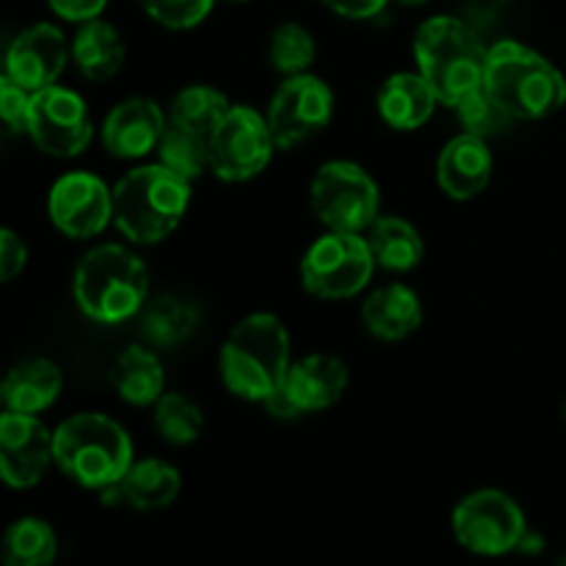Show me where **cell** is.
<instances>
[{"mask_svg":"<svg viewBox=\"0 0 566 566\" xmlns=\"http://www.w3.org/2000/svg\"><path fill=\"white\" fill-rule=\"evenodd\" d=\"M437 92L420 72H398L381 83L376 94L379 114L392 130H418L434 114Z\"/></svg>","mask_w":566,"mask_h":566,"instance_id":"obj_20","label":"cell"},{"mask_svg":"<svg viewBox=\"0 0 566 566\" xmlns=\"http://www.w3.org/2000/svg\"><path fill=\"white\" fill-rule=\"evenodd\" d=\"M321 3L346 20H370V17L381 14L390 0H321Z\"/></svg>","mask_w":566,"mask_h":566,"instance_id":"obj_37","label":"cell"},{"mask_svg":"<svg viewBox=\"0 0 566 566\" xmlns=\"http://www.w3.org/2000/svg\"><path fill=\"white\" fill-rule=\"evenodd\" d=\"M274 149L269 119L249 105H232L210 136V169L224 182H247L263 175Z\"/></svg>","mask_w":566,"mask_h":566,"instance_id":"obj_10","label":"cell"},{"mask_svg":"<svg viewBox=\"0 0 566 566\" xmlns=\"http://www.w3.org/2000/svg\"><path fill=\"white\" fill-rule=\"evenodd\" d=\"M453 536L475 556H506L517 551L528 531L523 509L501 490H479L464 495L453 509Z\"/></svg>","mask_w":566,"mask_h":566,"instance_id":"obj_9","label":"cell"},{"mask_svg":"<svg viewBox=\"0 0 566 566\" xmlns=\"http://www.w3.org/2000/svg\"><path fill=\"white\" fill-rule=\"evenodd\" d=\"M155 429L171 446H191L205 429V415L191 398L180 392H164L155 401Z\"/></svg>","mask_w":566,"mask_h":566,"instance_id":"obj_30","label":"cell"},{"mask_svg":"<svg viewBox=\"0 0 566 566\" xmlns=\"http://www.w3.org/2000/svg\"><path fill=\"white\" fill-rule=\"evenodd\" d=\"M111 381L122 401L130 407H155L166 387V374L155 352L144 346H130L116 357L111 368Z\"/></svg>","mask_w":566,"mask_h":566,"instance_id":"obj_24","label":"cell"},{"mask_svg":"<svg viewBox=\"0 0 566 566\" xmlns=\"http://www.w3.org/2000/svg\"><path fill=\"white\" fill-rule=\"evenodd\" d=\"M335 114V94L321 77L302 72L282 81L269 105V127L280 149H293L326 130Z\"/></svg>","mask_w":566,"mask_h":566,"instance_id":"obj_11","label":"cell"},{"mask_svg":"<svg viewBox=\"0 0 566 566\" xmlns=\"http://www.w3.org/2000/svg\"><path fill=\"white\" fill-rule=\"evenodd\" d=\"M492 169H495V160L486 147V138L459 133L442 147L440 158H437V182L448 197L464 202V199H473L486 191Z\"/></svg>","mask_w":566,"mask_h":566,"instance_id":"obj_17","label":"cell"},{"mask_svg":"<svg viewBox=\"0 0 566 566\" xmlns=\"http://www.w3.org/2000/svg\"><path fill=\"white\" fill-rule=\"evenodd\" d=\"M50 219L66 238H94L114 221V191L88 171H70L50 188Z\"/></svg>","mask_w":566,"mask_h":566,"instance_id":"obj_13","label":"cell"},{"mask_svg":"<svg viewBox=\"0 0 566 566\" xmlns=\"http://www.w3.org/2000/svg\"><path fill=\"white\" fill-rule=\"evenodd\" d=\"M169 114L149 97H130L116 105L103 122V147L116 158H142L164 138Z\"/></svg>","mask_w":566,"mask_h":566,"instance_id":"obj_16","label":"cell"},{"mask_svg":"<svg viewBox=\"0 0 566 566\" xmlns=\"http://www.w3.org/2000/svg\"><path fill=\"white\" fill-rule=\"evenodd\" d=\"M282 387L293 398V403L302 409V415L324 412V409L335 407L346 392L348 370L337 357L310 354V357L291 365Z\"/></svg>","mask_w":566,"mask_h":566,"instance_id":"obj_18","label":"cell"},{"mask_svg":"<svg viewBox=\"0 0 566 566\" xmlns=\"http://www.w3.org/2000/svg\"><path fill=\"white\" fill-rule=\"evenodd\" d=\"M486 55L473 25L459 17H431L415 33L418 72L431 83L440 103L457 105L479 86H484Z\"/></svg>","mask_w":566,"mask_h":566,"instance_id":"obj_4","label":"cell"},{"mask_svg":"<svg viewBox=\"0 0 566 566\" xmlns=\"http://www.w3.org/2000/svg\"><path fill=\"white\" fill-rule=\"evenodd\" d=\"M379 205L376 180L352 160H329L310 182V208L326 230L368 232L379 219Z\"/></svg>","mask_w":566,"mask_h":566,"instance_id":"obj_8","label":"cell"},{"mask_svg":"<svg viewBox=\"0 0 566 566\" xmlns=\"http://www.w3.org/2000/svg\"><path fill=\"white\" fill-rule=\"evenodd\" d=\"M368 243L379 269L403 274L423 263L426 243L418 227L398 216H379L368 230Z\"/></svg>","mask_w":566,"mask_h":566,"instance_id":"obj_23","label":"cell"},{"mask_svg":"<svg viewBox=\"0 0 566 566\" xmlns=\"http://www.w3.org/2000/svg\"><path fill=\"white\" fill-rule=\"evenodd\" d=\"M70 55L72 48H66L64 31L50 22H36L11 42L6 53V75L28 92H39L59 81Z\"/></svg>","mask_w":566,"mask_h":566,"instance_id":"obj_15","label":"cell"},{"mask_svg":"<svg viewBox=\"0 0 566 566\" xmlns=\"http://www.w3.org/2000/svg\"><path fill=\"white\" fill-rule=\"evenodd\" d=\"M180 473L169 462H164V459H142V462H133L125 479H122L125 506L136 509V512L169 509L180 497Z\"/></svg>","mask_w":566,"mask_h":566,"instance_id":"obj_25","label":"cell"},{"mask_svg":"<svg viewBox=\"0 0 566 566\" xmlns=\"http://www.w3.org/2000/svg\"><path fill=\"white\" fill-rule=\"evenodd\" d=\"M160 164L169 166L186 180H199L205 169H210V136L188 127L169 122L164 130V138L158 144Z\"/></svg>","mask_w":566,"mask_h":566,"instance_id":"obj_28","label":"cell"},{"mask_svg":"<svg viewBox=\"0 0 566 566\" xmlns=\"http://www.w3.org/2000/svg\"><path fill=\"white\" fill-rule=\"evenodd\" d=\"M72 61L88 81H111L125 64V42L111 22H81L72 39Z\"/></svg>","mask_w":566,"mask_h":566,"instance_id":"obj_22","label":"cell"},{"mask_svg":"<svg viewBox=\"0 0 566 566\" xmlns=\"http://www.w3.org/2000/svg\"><path fill=\"white\" fill-rule=\"evenodd\" d=\"M50 9L66 22H88L103 14L108 0H48Z\"/></svg>","mask_w":566,"mask_h":566,"instance_id":"obj_36","label":"cell"},{"mask_svg":"<svg viewBox=\"0 0 566 566\" xmlns=\"http://www.w3.org/2000/svg\"><path fill=\"white\" fill-rule=\"evenodd\" d=\"M25 133L42 153L53 158H75L92 142V116L81 94L48 86L33 92Z\"/></svg>","mask_w":566,"mask_h":566,"instance_id":"obj_12","label":"cell"},{"mask_svg":"<svg viewBox=\"0 0 566 566\" xmlns=\"http://www.w3.org/2000/svg\"><path fill=\"white\" fill-rule=\"evenodd\" d=\"M191 205V180L169 166H138L114 186V224L133 243H158L182 224Z\"/></svg>","mask_w":566,"mask_h":566,"instance_id":"obj_3","label":"cell"},{"mask_svg":"<svg viewBox=\"0 0 566 566\" xmlns=\"http://www.w3.org/2000/svg\"><path fill=\"white\" fill-rule=\"evenodd\" d=\"M55 464L53 431L36 415L6 412L0 418V475L11 490H31Z\"/></svg>","mask_w":566,"mask_h":566,"instance_id":"obj_14","label":"cell"},{"mask_svg":"<svg viewBox=\"0 0 566 566\" xmlns=\"http://www.w3.org/2000/svg\"><path fill=\"white\" fill-rule=\"evenodd\" d=\"M376 269L374 252L363 232L329 230L302 258V285L324 302L352 298L370 282Z\"/></svg>","mask_w":566,"mask_h":566,"instance_id":"obj_7","label":"cell"},{"mask_svg":"<svg viewBox=\"0 0 566 566\" xmlns=\"http://www.w3.org/2000/svg\"><path fill=\"white\" fill-rule=\"evenodd\" d=\"M199 324V313L193 304L182 302L177 296H158L144 304L142 329L144 337L155 346H180L193 335Z\"/></svg>","mask_w":566,"mask_h":566,"instance_id":"obj_26","label":"cell"},{"mask_svg":"<svg viewBox=\"0 0 566 566\" xmlns=\"http://www.w3.org/2000/svg\"><path fill=\"white\" fill-rule=\"evenodd\" d=\"M398 3H403V6H423V3H429V0H398Z\"/></svg>","mask_w":566,"mask_h":566,"instance_id":"obj_40","label":"cell"},{"mask_svg":"<svg viewBox=\"0 0 566 566\" xmlns=\"http://www.w3.org/2000/svg\"><path fill=\"white\" fill-rule=\"evenodd\" d=\"M61 376L59 365L50 359H25V363L14 365L3 381V403L11 412L22 415H39L55 403L61 396Z\"/></svg>","mask_w":566,"mask_h":566,"instance_id":"obj_21","label":"cell"},{"mask_svg":"<svg viewBox=\"0 0 566 566\" xmlns=\"http://www.w3.org/2000/svg\"><path fill=\"white\" fill-rule=\"evenodd\" d=\"M31 97L25 86L3 75L0 81V116H3L9 133H22L28 127V114H31Z\"/></svg>","mask_w":566,"mask_h":566,"instance_id":"obj_34","label":"cell"},{"mask_svg":"<svg viewBox=\"0 0 566 566\" xmlns=\"http://www.w3.org/2000/svg\"><path fill=\"white\" fill-rule=\"evenodd\" d=\"M75 302L94 324H125L138 315L149 296L147 265L119 243H103L83 254L75 269Z\"/></svg>","mask_w":566,"mask_h":566,"instance_id":"obj_2","label":"cell"},{"mask_svg":"<svg viewBox=\"0 0 566 566\" xmlns=\"http://www.w3.org/2000/svg\"><path fill=\"white\" fill-rule=\"evenodd\" d=\"M503 6V0H470V11L473 17L484 20V17H492V11H497Z\"/></svg>","mask_w":566,"mask_h":566,"instance_id":"obj_39","label":"cell"},{"mask_svg":"<svg viewBox=\"0 0 566 566\" xmlns=\"http://www.w3.org/2000/svg\"><path fill=\"white\" fill-rule=\"evenodd\" d=\"M269 59L274 64L276 72H282L285 77L302 75L310 70V64L315 61V39L298 22H282L274 33H271L269 44Z\"/></svg>","mask_w":566,"mask_h":566,"instance_id":"obj_32","label":"cell"},{"mask_svg":"<svg viewBox=\"0 0 566 566\" xmlns=\"http://www.w3.org/2000/svg\"><path fill=\"white\" fill-rule=\"evenodd\" d=\"M484 86L514 119H547L566 103V81L558 66L512 39L490 48Z\"/></svg>","mask_w":566,"mask_h":566,"instance_id":"obj_6","label":"cell"},{"mask_svg":"<svg viewBox=\"0 0 566 566\" xmlns=\"http://www.w3.org/2000/svg\"><path fill=\"white\" fill-rule=\"evenodd\" d=\"M230 3H247V0H230Z\"/></svg>","mask_w":566,"mask_h":566,"instance_id":"obj_41","label":"cell"},{"mask_svg":"<svg viewBox=\"0 0 566 566\" xmlns=\"http://www.w3.org/2000/svg\"><path fill=\"white\" fill-rule=\"evenodd\" d=\"M221 379L232 396L263 403L291 370V335L271 313H254L235 324L221 346Z\"/></svg>","mask_w":566,"mask_h":566,"instance_id":"obj_1","label":"cell"},{"mask_svg":"<svg viewBox=\"0 0 566 566\" xmlns=\"http://www.w3.org/2000/svg\"><path fill=\"white\" fill-rule=\"evenodd\" d=\"M263 407H265V412L271 415V418H280V420H293V418H298V415H302V409L293 403V398L287 396L285 387H280L274 396L265 398Z\"/></svg>","mask_w":566,"mask_h":566,"instance_id":"obj_38","label":"cell"},{"mask_svg":"<svg viewBox=\"0 0 566 566\" xmlns=\"http://www.w3.org/2000/svg\"><path fill=\"white\" fill-rule=\"evenodd\" d=\"M59 553V539L50 523L22 517L3 534V562L9 566H50Z\"/></svg>","mask_w":566,"mask_h":566,"instance_id":"obj_27","label":"cell"},{"mask_svg":"<svg viewBox=\"0 0 566 566\" xmlns=\"http://www.w3.org/2000/svg\"><path fill=\"white\" fill-rule=\"evenodd\" d=\"M457 111V122L462 125V133L479 138H492L497 133H503L509 127V122L514 119L506 108L501 105V99L490 92L486 86H479L475 92H470L468 97L459 99L453 105Z\"/></svg>","mask_w":566,"mask_h":566,"instance_id":"obj_31","label":"cell"},{"mask_svg":"<svg viewBox=\"0 0 566 566\" xmlns=\"http://www.w3.org/2000/svg\"><path fill=\"white\" fill-rule=\"evenodd\" d=\"M230 108V99H227L219 88L188 86L171 99L169 122L188 127V130L205 133V136H213L216 125L224 119V114Z\"/></svg>","mask_w":566,"mask_h":566,"instance_id":"obj_29","label":"cell"},{"mask_svg":"<svg viewBox=\"0 0 566 566\" xmlns=\"http://www.w3.org/2000/svg\"><path fill=\"white\" fill-rule=\"evenodd\" d=\"M363 324L374 337L385 343L407 340L423 324V302L407 285L376 287L363 304Z\"/></svg>","mask_w":566,"mask_h":566,"instance_id":"obj_19","label":"cell"},{"mask_svg":"<svg viewBox=\"0 0 566 566\" xmlns=\"http://www.w3.org/2000/svg\"><path fill=\"white\" fill-rule=\"evenodd\" d=\"M564 418H566V403H564Z\"/></svg>","mask_w":566,"mask_h":566,"instance_id":"obj_42","label":"cell"},{"mask_svg":"<svg viewBox=\"0 0 566 566\" xmlns=\"http://www.w3.org/2000/svg\"><path fill=\"white\" fill-rule=\"evenodd\" d=\"M55 464L83 490L119 484L133 464V442L108 415L81 412L53 431Z\"/></svg>","mask_w":566,"mask_h":566,"instance_id":"obj_5","label":"cell"},{"mask_svg":"<svg viewBox=\"0 0 566 566\" xmlns=\"http://www.w3.org/2000/svg\"><path fill=\"white\" fill-rule=\"evenodd\" d=\"M216 0H142L144 11L171 31H188L208 20Z\"/></svg>","mask_w":566,"mask_h":566,"instance_id":"obj_33","label":"cell"},{"mask_svg":"<svg viewBox=\"0 0 566 566\" xmlns=\"http://www.w3.org/2000/svg\"><path fill=\"white\" fill-rule=\"evenodd\" d=\"M28 263V247L14 230L0 232V280L11 282Z\"/></svg>","mask_w":566,"mask_h":566,"instance_id":"obj_35","label":"cell"}]
</instances>
